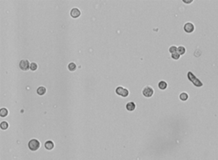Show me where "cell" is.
I'll list each match as a JSON object with an SVG mask.
<instances>
[{
  "label": "cell",
  "mask_w": 218,
  "mask_h": 160,
  "mask_svg": "<svg viewBox=\"0 0 218 160\" xmlns=\"http://www.w3.org/2000/svg\"><path fill=\"white\" fill-rule=\"evenodd\" d=\"M28 148L32 151H37L40 148V142L37 139H32L28 142Z\"/></svg>",
  "instance_id": "1"
},
{
  "label": "cell",
  "mask_w": 218,
  "mask_h": 160,
  "mask_svg": "<svg viewBox=\"0 0 218 160\" xmlns=\"http://www.w3.org/2000/svg\"><path fill=\"white\" fill-rule=\"evenodd\" d=\"M30 65L31 64H29V61L27 59H22L19 63V68L23 71H27L30 68Z\"/></svg>",
  "instance_id": "2"
},
{
  "label": "cell",
  "mask_w": 218,
  "mask_h": 160,
  "mask_svg": "<svg viewBox=\"0 0 218 160\" xmlns=\"http://www.w3.org/2000/svg\"><path fill=\"white\" fill-rule=\"evenodd\" d=\"M142 93L144 97H146V98H150V97H152L153 94V89L150 86H146V87L143 89Z\"/></svg>",
  "instance_id": "3"
},
{
  "label": "cell",
  "mask_w": 218,
  "mask_h": 160,
  "mask_svg": "<svg viewBox=\"0 0 218 160\" xmlns=\"http://www.w3.org/2000/svg\"><path fill=\"white\" fill-rule=\"evenodd\" d=\"M81 11H80L79 8H77V7H73V8L71 9V11H70V17L73 18H79L80 16H81Z\"/></svg>",
  "instance_id": "4"
},
{
  "label": "cell",
  "mask_w": 218,
  "mask_h": 160,
  "mask_svg": "<svg viewBox=\"0 0 218 160\" xmlns=\"http://www.w3.org/2000/svg\"><path fill=\"white\" fill-rule=\"evenodd\" d=\"M136 108V105L134 102H128L126 104V109L128 111H133Z\"/></svg>",
  "instance_id": "5"
},
{
  "label": "cell",
  "mask_w": 218,
  "mask_h": 160,
  "mask_svg": "<svg viewBox=\"0 0 218 160\" xmlns=\"http://www.w3.org/2000/svg\"><path fill=\"white\" fill-rule=\"evenodd\" d=\"M44 146H45V148H46V149L51 150V149H53V148H54V143H53V141H51V140H47L46 142H45Z\"/></svg>",
  "instance_id": "6"
},
{
  "label": "cell",
  "mask_w": 218,
  "mask_h": 160,
  "mask_svg": "<svg viewBox=\"0 0 218 160\" xmlns=\"http://www.w3.org/2000/svg\"><path fill=\"white\" fill-rule=\"evenodd\" d=\"M184 30L187 31V32H192V31L194 30L193 25H192V23H190V22L186 23V24H185V26H184Z\"/></svg>",
  "instance_id": "7"
},
{
  "label": "cell",
  "mask_w": 218,
  "mask_h": 160,
  "mask_svg": "<svg viewBox=\"0 0 218 160\" xmlns=\"http://www.w3.org/2000/svg\"><path fill=\"white\" fill-rule=\"evenodd\" d=\"M46 92H47L46 87H43V86H40V87H37V94H38V95H40V96H43L45 93H46Z\"/></svg>",
  "instance_id": "8"
},
{
  "label": "cell",
  "mask_w": 218,
  "mask_h": 160,
  "mask_svg": "<svg viewBox=\"0 0 218 160\" xmlns=\"http://www.w3.org/2000/svg\"><path fill=\"white\" fill-rule=\"evenodd\" d=\"M8 114V111L7 108H1V111H0V116L1 117H6Z\"/></svg>",
  "instance_id": "9"
},
{
  "label": "cell",
  "mask_w": 218,
  "mask_h": 160,
  "mask_svg": "<svg viewBox=\"0 0 218 160\" xmlns=\"http://www.w3.org/2000/svg\"><path fill=\"white\" fill-rule=\"evenodd\" d=\"M167 83L165 82V81H160V82L158 83V87L160 89H162V90H164V89H166V87H167Z\"/></svg>",
  "instance_id": "10"
},
{
  "label": "cell",
  "mask_w": 218,
  "mask_h": 160,
  "mask_svg": "<svg viewBox=\"0 0 218 160\" xmlns=\"http://www.w3.org/2000/svg\"><path fill=\"white\" fill-rule=\"evenodd\" d=\"M67 68H68V69L70 70V71H75V70L76 69V65L75 63L71 62L68 65V66H67Z\"/></svg>",
  "instance_id": "11"
},
{
  "label": "cell",
  "mask_w": 218,
  "mask_h": 160,
  "mask_svg": "<svg viewBox=\"0 0 218 160\" xmlns=\"http://www.w3.org/2000/svg\"><path fill=\"white\" fill-rule=\"evenodd\" d=\"M8 126H9V125L7 121H2L1 124H0V127H1V129L2 130H7L8 128Z\"/></svg>",
  "instance_id": "12"
},
{
  "label": "cell",
  "mask_w": 218,
  "mask_h": 160,
  "mask_svg": "<svg viewBox=\"0 0 218 160\" xmlns=\"http://www.w3.org/2000/svg\"><path fill=\"white\" fill-rule=\"evenodd\" d=\"M124 89H125V87H116V89H115L116 94H118V95L121 96L122 93H123V92H124Z\"/></svg>",
  "instance_id": "13"
},
{
  "label": "cell",
  "mask_w": 218,
  "mask_h": 160,
  "mask_svg": "<svg viewBox=\"0 0 218 160\" xmlns=\"http://www.w3.org/2000/svg\"><path fill=\"white\" fill-rule=\"evenodd\" d=\"M187 98H188V95L186 92H183V93L180 94V99H181L182 101H186Z\"/></svg>",
  "instance_id": "14"
},
{
  "label": "cell",
  "mask_w": 218,
  "mask_h": 160,
  "mask_svg": "<svg viewBox=\"0 0 218 160\" xmlns=\"http://www.w3.org/2000/svg\"><path fill=\"white\" fill-rule=\"evenodd\" d=\"M30 69L32 70V71H35V70L37 69V65L36 64L35 62L31 63V65H30Z\"/></svg>",
  "instance_id": "15"
},
{
  "label": "cell",
  "mask_w": 218,
  "mask_h": 160,
  "mask_svg": "<svg viewBox=\"0 0 218 160\" xmlns=\"http://www.w3.org/2000/svg\"><path fill=\"white\" fill-rule=\"evenodd\" d=\"M177 52H178L180 55H183L185 53V48L183 46H179L178 48V51H177Z\"/></svg>",
  "instance_id": "16"
},
{
  "label": "cell",
  "mask_w": 218,
  "mask_h": 160,
  "mask_svg": "<svg viewBox=\"0 0 218 160\" xmlns=\"http://www.w3.org/2000/svg\"><path fill=\"white\" fill-rule=\"evenodd\" d=\"M128 90L127 88H125L124 89V92H123V93H122V95H121V97H123V98H126V97H128Z\"/></svg>",
  "instance_id": "17"
},
{
  "label": "cell",
  "mask_w": 218,
  "mask_h": 160,
  "mask_svg": "<svg viewBox=\"0 0 218 160\" xmlns=\"http://www.w3.org/2000/svg\"><path fill=\"white\" fill-rule=\"evenodd\" d=\"M169 51H170L172 54H173V53L178 51V48H177L176 46H171L170 48H169Z\"/></svg>",
  "instance_id": "18"
},
{
  "label": "cell",
  "mask_w": 218,
  "mask_h": 160,
  "mask_svg": "<svg viewBox=\"0 0 218 160\" xmlns=\"http://www.w3.org/2000/svg\"><path fill=\"white\" fill-rule=\"evenodd\" d=\"M179 57H180V55L178 54V52H175V53H173V54H172V59H179Z\"/></svg>",
  "instance_id": "19"
}]
</instances>
